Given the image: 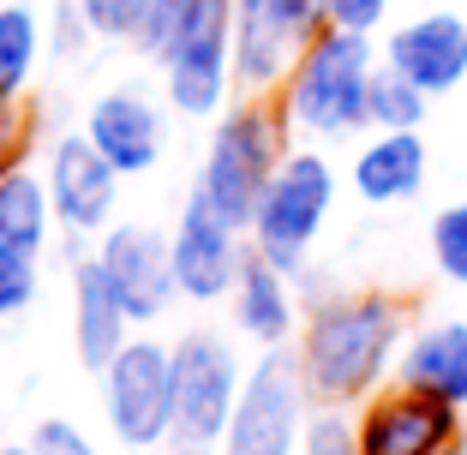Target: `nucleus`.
<instances>
[{
    "label": "nucleus",
    "mask_w": 467,
    "mask_h": 455,
    "mask_svg": "<svg viewBox=\"0 0 467 455\" xmlns=\"http://www.w3.org/2000/svg\"><path fill=\"white\" fill-rule=\"evenodd\" d=\"M330 6V25H342V30H378L384 25V13H389V0H324Z\"/></svg>",
    "instance_id": "nucleus-29"
},
{
    "label": "nucleus",
    "mask_w": 467,
    "mask_h": 455,
    "mask_svg": "<svg viewBox=\"0 0 467 455\" xmlns=\"http://www.w3.org/2000/svg\"><path fill=\"white\" fill-rule=\"evenodd\" d=\"M306 426H312V389H306L300 354L270 347L240 384L222 455H300Z\"/></svg>",
    "instance_id": "nucleus-5"
},
{
    "label": "nucleus",
    "mask_w": 467,
    "mask_h": 455,
    "mask_svg": "<svg viewBox=\"0 0 467 455\" xmlns=\"http://www.w3.org/2000/svg\"><path fill=\"white\" fill-rule=\"evenodd\" d=\"M431 264H438L443 282L467 288V198L438 210V222H431Z\"/></svg>",
    "instance_id": "nucleus-24"
},
{
    "label": "nucleus",
    "mask_w": 467,
    "mask_h": 455,
    "mask_svg": "<svg viewBox=\"0 0 467 455\" xmlns=\"http://www.w3.org/2000/svg\"><path fill=\"white\" fill-rule=\"evenodd\" d=\"M36 60H42V18H36V6H25V0L0 6V102L25 97Z\"/></svg>",
    "instance_id": "nucleus-21"
},
{
    "label": "nucleus",
    "mask_w": 467,
    "mask_h": 455,
    "mask_svg": "<svg viewBox=\"0 0 467 455\" xmlns=\"http://www.w3.org/2000/svg\"><path fill=\"white\" fill-rule=\"evenodd\" d=\"M36 300V252L0 240V317H18Z\"/></svg>",
    "instance_id": "nucleus-25"
},
{
    "label": "nucleus",
    "mask_w": 467,
    "mask_h": 455,
    "mask_svg": "<svg viewBox=\"0 0 467 455\" xmlns=\"http://www.w3.org/2000/svg\"><path fill=\"white\" fill-rule=\"evenodd\" d=\"M426 186V139L420 132H378L354 156V192L366 204H408Z\"/></svg>",
    "instance_id": "nucleus-19"
},
{
    "label": "nucleus",
    "mask_w": 467,
    "mask_h": 455,
    "mask_svg": "<svg viewBox=\"0 0 467 455\" xmlns=\"http://www.w3.org/2000/svg\"><path fill=\"white\" fill-rule=\"evenodd\" d=\"M282 156H288V120L270 97H252L216 120V139H210L204 168H198V192L234 228H252L258 198L270 186V174L282 168Z\"/></svg>",
    "instance_id": "nucleus-3"
},
{
    "label": "nucleus",
    "mask_w": 467,
    "mask_h": 455,
    "mask_svg": "<svg viewBox=\"0 0 467 455\" xmlns=\"http://www.w3.org/2000/svg\"><path fill=\"white\" fill-rule=\"evenodd\" d=\"M246 228H234L216 204L192 186V198L180 204V222H174V282L186 300L210 305V300H228L234 282H240V264H246L252 246H240Z\"/></svg>",
    "instance_id": "nucleus-11"
},
{
    "label": "nucleus",
    "mask_w": 467,
    "mask_h": 455,
    "mask_svg": "<svg viewBox=\"0 0 467 455\" xmlns=\"http://www.w3.org/2000/svg\"><path fill=\"white\" fill-rule=\"evenodd\" d=\"M84 139L97 144L120 174H150V168L168 156V114H162V102H156L150 90L120 84V90H109V97L90 102Z\"/></svg>",
    "instance_id": "nucleus-14"
},
{
    "label": "nucleus",
    "mask_w": 467,
    "mask_h": 455,
    "mask_svg": "<svg viewBox=\"0 0 467 455\" xmlns=\"http://www.w3.org/2000/svg\"><path fill=\"white\" fill-rule=\"evenodd\" d=\"M401 342H408V312L396 294H330L312 305L300 330V372L317 408H348L396 372Z\"/></svg>",
    "instance_id": "nucleus-1"
},
{
    "label": "nucleus",
    "mask_w": 467,
    "mask_h": 455,
    "mask_svg": "<svg viewBox=\"0 0 467 455\" xmlns=\"http://www.w3.org/2000/svg\"><path fill=\"white\" fill-rule=\"evenodd\" d=\"M234 324L240 336H252L258 347H282L294 336V294H288V270H275L264 252H246L240 282H234Z\"/></svg>",
    "instance_id": "nucleus-18"
},
{
    "label": "nucleus",
    "mask_w": 467,
    "mask_h": 455,
    "mask_svg": "<svg viewBox=\"0 0 467 455\" xmlns=\"http://www.w3.org/2000/svg\"><path fill=\"white\" fill-rule=\"evenodd\" d=\"M132 305L120 300L114 276L102 270V258H84L72 270V330H78V359L90 372H102L126 342H132Z\"/></svg>",
    "instance_id": "nucleus-16"
},
{
    "label": "nucleus",
    "mask_w": 467,
    "mask_h": 455,
    "mask_svg": "<svg viewBox=\"0 0 467 455\" xmlns=\"http://www.w3.org/2000/svg\"><path fill=\"white\" fill-rule=\"evenodd\" d=\"M48 222H55V198H48V180L30 174V168H13V174H0V240H6V246L42 252V240H48Z\"/></svg>",
    "instance_id": "nucleus-20"
},
{
    "label": "nucleus",
    "mask_w": 467,
    "mask_h": 455,
    "mask_svg": "<svg viewBox=\"0 0 467 455\" xmlns=\"http://www.w3.org/2000/svg\"><path fill=\"white\" fill-rule=\"evenodd\" d=\"M240 359L222 336H180L174 342V438L168 455H210L222 450L234 419V401H240Z\"/></svg>",
    "instance_id": "nucleus-6"
},
{
    "label": "nucleus",
    "mask_w": 467,
    "mask_h": 455,
    "mask_svg": "<svg viewBox=\"0 0 467 455\" xmlns=\"http://www.w3.org/2000/svg\"><path fill=\"white\" fill-rule=\"evenodd\" d=\"M0 455H36L30 443H0Z\"/></svg>",
    "instance_id": "nucleus-31"
},
{
    "label": "nucleus",
    "mask_w": 467,
    "mask_h": 455,
    "mask_svg": "<svg viewBox=\"0 0 467 455\" xmlns=\"http://www.w3.org/2000/svg\"><path fill=\"white\" fill-rule=\"evenodd\" d=\"M384 60L396 72H408L426 97H443L467 78V18L455 13H420L408 25L389 30Z\"/></svg>",
    "instance_id": "nucleus-15"
},
{
    "label": "nucleus",
    "mask_w": 467,
    "mask_h": 455,
    "mask_svg": "<svg viewBox=\"0 0 467 455\" xmlns=\"http://www.w3.org/2000/svg\"><path fill=\"white\" fill-rule=\"evenodd\" d=\"M162 78L174 114L186 120L222 114L234 90V0H186V18L162 55Z\"/></svg>",
    "instance_id": "nucleus-8"
},
{
    "label": "nucleus",
    "mask_w": 467,
    "mask_h": 455,
    "mask_svg": "<svg viewBox=\"0 0 467 455\" xmlns=\"http://www.w3.org/2000/svg\"><path fill=\"white\" fill-rule=\"evenodd\" d=\"M102 414L126 450H156L174 438V347L126 342L102 366Z\"/></svg>",
    "instance_id": "nucleus-9"
},
{
    "label": "nucleus",
    "mask_w": 467,
    "mask_h": 455,
    "mask_svg": "<svg viewBox=\"0 0 467 455\" xmlns=\"http://www.w3.org/2000/svg\"><path fill=\"white\" fill-rule=\"evenodd\" d=\"M396 384L467 408V324H426L420 336H408L396 359Z\"/></svg>",
    "instance_id": "nucleus-17"
},
{
    "label": "nucleus",
    "mask_w": 467,
    "mask_h": 455,
    "mask_svg": "<svg viewBox=\"0 0 467 455\" xmlns=\"http://www.w3.org/2000/svg\"><path fill=\"white\" fill-rule=\"evenodd\" d=\"M97 36H126V0H78Z\"/></svg>",
    "instance_id": "nucleus-30"
},
{
    "label": "nucleus",
    "mask_w": 467,
    "mask_h": 455,
    "mask_svg": "<svg viewBox=\"0 0 467 455\" xmlns=\"http://www.w3.org/2000/svg\"><path fill=\"white\" fill-rule=\"evenodd\" d=\"M371 36L366 30H342L330 25L324 36L294 60V72L275 90V109L288 120V132H306V139H348L366 120V97H371Z\"/></svg>",
    "instance_id": "nucleus-2"
},
{
    "label": "nucleus",
    "mask_w": 467,
    "mask_h": 455,
    "mask_svg": "<svg viewBox=\"0 0 467 455\" xmlns=\"http://www.w3.org/2000/svg\"><path fill=\"white\" fill-rule=\"evenodd\" d=\"M48 198H55V216L67 222L72 234H102L114 228V204H120V168L97 150V144L72 132V139L48 144Z\"/></svg>",
    "instance_id": "nucleus-12"
},
{
    "label": "nucleus",
    "mask_w": 467,
    "mask_h": 455,
    "mask_svg": "<svg viewBox=\"0 0 467 455\" xmlns=\"http://www.w3.org/2000/svg\"><path fill=\"white\" fill-rule=\"evenodd\" d=\"M443 455H467V443H462V438H455V443H450V450H443Z\"/></svg>",
    "instance_id": "nucleus-32"
},
{
    "label": "nucleus",
    "mask_w": 467,
    "mask_h": 455,
    "mask_svg": "<svg viewBox=\"0 0 467 455\" xmlns=\"http://www.w3.org/2000/svg\"><path fill=\"white\" fill-rule=\"evenodd\" d=\"M90 36H97V30H90V18H84L78 0H55V18H48V42H55V55H78Z\"/></svg>",
    "instance_id": "nucleus-27"
},
{
    "label": "nucleus",
    "mask_w": 467,
    "mask_h": 455,
    "mask_svg": "<svg viewBox=\"0 0 467 455\" xmlns=\"http://www.w3.org/2000/svg\"><path fill=\"white\" fill-rule=\"evenodd\" d=\"M330 204H336V168L317 150H288L282 168L270 174V186H264L252 228H246L252 252H264L275 270L300 276L306 258H312V240L330 222Z\"/></svg>",
    "instance_id": "nucleus-4"
},
{
    "label": "nucleus",
    "mask_w": 467,
    "mask_h": 455,
    "mask_svg": "<svg viewBox=\"0 0 467 455\" xmlns=\"http://www.w3.org/2000/svg\"><path fill=\"white\" fill-rule=\"evenodd\" d=\"M30 450L36 455H97V443L84 438L72 419H42L36 438H30Z\"/></svg>",
    "instance_id": "nucleus-28"
},
{
    "label": "nucleus",
    "mask_w": 467,
    "mask_h": 455,
    "mask_svg": "<svg viewBox=\"0 0 467 455\" xmlns=\"http://www.w3.org/2000/svg\"><path fill=\"white\" fill-rule=\"evenodd\" d=\"M455 438H462V408L408 384L366 396L354 414L359 455H443Z\"/></svg>",
    "instance_id": "nucleus-10"
},
{
    "label": "nucleus",
    "mask_w": 467,
    "mask_h": 455,
    "mask_svg": "<svg viewBox=\"0 0 467 455\" xmlns=\"http://www.w3.org/2000/svg\"><path fill=\"white\" fill-rule=\"evenodd\" d=\"M426 109H431L426 90H420L408 72H396L389 60H378L371 97H366V120L378 126V132H420V126H426Z\"/></svg>",
    "instance_id": "nucleus-22"
},
{
    "label": "nucleus",
    "mask_w": 467,
    "mask_h": 455,
    "mask_svg": "<svg viewBox=\"0 0 467 455\" xmlns=\"http://www.w3.org/2000/svg\"><path fill=\"white\" fill-rule=\"evenodd\" d=\"M102 270L114 276L120 300L132 305L138 324H156L168 305L180 300V282H174V240L144 228V222H114L102 234Z\"/></svg>",
    "instance_id": "nucleus-13"
},
{
    "label": "nucleus",
    "mask_w": 467,
    "mask_h": 455,
    "mask_svg": "<svg viewBox=\"0 0 467 455\" xmlns=\"http://www.w3.org/2000/svg\"><path fill=\"white\" fill-rule=\"evenodd\" d=\"M30 114H25V102H0V174H13V168H25V156H30Z\"/></svg>",
    "instance_id": "nucleus-26"
},
{
    "label": "nucleus",
    "mask_w": 467,
    "mask_h": 455,
    "mask_svg": "<svg viewBox=\"0 0 467 455\" xmlns=\"http://www.w3.org/2000/svg\"><path fill=\"white\" fill-rule=\"evenodd\" d=\"M330 30L324 0H234V84L246 97H275L294 60Z\"/></svg>",
    "instance_id": "nucleus-7"
},
{
    "label": "nucleus",
    "mask_w": 467,
    "mask_h": 455,
    "mask_svg": "<svg viewBox=\"0 0 467 455\" xmlns=\"http://www.w3.org/2000/svg\"><path fill=\"white\" fill-rule=\"evenodd\" d=\"M180 18H186V0H126V42L162 60Z\"/></svg>",
    "instance_id": "nucleus-23"
}]
</instances>
